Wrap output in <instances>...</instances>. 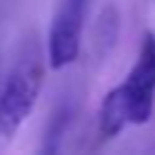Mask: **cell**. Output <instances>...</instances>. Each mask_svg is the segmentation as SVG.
<instances>
[{"label": "cell", "instance_id": "7a4b0ae2", "mask_svg": "<svg viewBox=\"0 0 155 155\" xmlns=\"http://www.w3.org/2000/svg\"><path fill=\"white\" fill-rule=\"evenodd\" d=\"M124 102L128 124H148L155 107V34L145 31L140 36L138 56L121 85L114 87Z\"/></svg>", "mask_w": 155, "mask_h": 155}, {"label": "cell", "instance_id": "5b68a950", "mask_svg": "<svg viewBox=\"0 0 155 155\" xmlns=\"http://www.w3.org/2000/svg\"><path fill=\"white\" fill-rule=\"evenodd\" d=\"M73 119H75V104L73 102H61L46 121L39 153H48V155L58 153L61 145H63V138L68 136V128H70Z\"/></svg>", "mask_w": 155, "mask_h": 155}, {"label": "cell", "instance_id": "277c9868", "mask_svg": "<svg viewBox=\"0 0 155 155\" xmlns=\"http://www.w3.org/2000/svg\"><path fill=\"white\" fill-rule=\"evenodd\" d=\"M119 29H121L119 7H116L114 2H107V5L99 10V15H97V19H94V24H92V31H90V41H87L90 58H92L97 65L104 63V61L111 56V51H114V46H116V41H119Z\"/></svg>", "mask_w": 155, "mask_h": 155}, {"label": "cell", "instance_id": "3957f363", "mask_svg": "<svg viewBox=\"0 0 155 155\" xmlns=\"http://www.w3.org/2000/svg\"><path fill=\"white\" fill-rule=\"evenodd\" d=\"M90 0H61L48 29V68L61 70L78 61Z\"/></svg>", "mask_w": 155, "mask_h": 155}, {"label": "cell", "instance_id": "6da1fadb", "mask_svg": "<svg viewBox=\"0 0 155 155\" xmlns=\"http://www.w3.org/2000/svg\"><path fill=\"white\" fill-rule=\"evenodd\" d=\"M44 82V61L39 48L27 44L0 85V145L10 143L27 116L34 111Z\"/></svg>", "mask_w": 155, "mask_h": 155}]
</instances>
